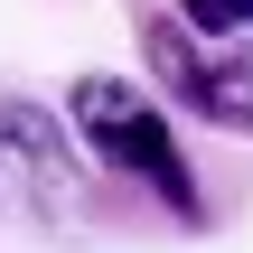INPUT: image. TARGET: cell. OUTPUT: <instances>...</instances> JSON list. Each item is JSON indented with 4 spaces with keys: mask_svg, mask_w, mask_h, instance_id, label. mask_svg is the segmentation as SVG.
Instances as JSON below:
<instances>
[{
    "mask_svg": "<svg viewBox=\"0 0 253 253\" xmlns=\"http://www.w3.org/2000/svg\"><path fill=\"white\" fill-rule=\"evenodd\" d=\"M66 103H75V131H84V150H103V169L141 178V188H160L178 216H197V178H188V160H178L169 122L141 103V84H122V75H84Z\"/></svg>",
    "mask_w": 253,
    "mask_h": 253,
    "instance_id": "6da1fadb",
    "label": "cell"
},
{
    "mask_svg": "<svg viewBox=\"0 0 253 253\" xmlns=\"http://www.w3.org/2000/svg\"><path fill=\"white\" fill-rule=\"evenodd\" d=\"M75 207V150H66V131H56V113H38V103H0V216H28V225H47V216H66Z\"/></svg>",
    "mask_w": 253,
    "mask_h": 253,
    "instance_id": "7a4b0ae2",
    "label": "cell"
},
{
    "mask_svg": "<svg viewBox=\"0 0 253 253\" xmlns=\"http://www.w3.org/2000/svg\"><path fill=\"white\" fill-rule=\"evenodd\" d=\"M141 38H150V66L169 75L178 103H197V113H216V122H253V47H225V38H216V56H207L188 19H150Z\"/></svg>",
    "mask_w": 253,
    "mask_h": 253,
    "instance_id": "3957f363",
    "label": "cell"
},
{
    "mask_svg": "<svg viewBox=\"0 0 253 253\" xmlns=\"http://www.w3.org/2000/svg\"><path fill=\"white\" fill-rule=\"evenodd\" d=\"M197 38H225V47H253V0H188L178 9Z\"/></svg>",
    "mask_w": 253,
    "mask_h": 253,
    "instance_id": "277c9868",
    "label": "cell"
}]
</instances>
